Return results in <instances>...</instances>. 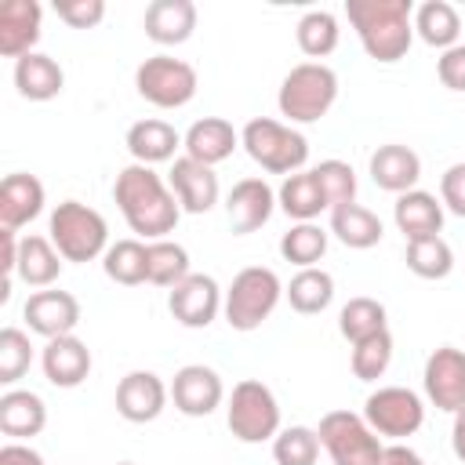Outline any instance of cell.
Here are the masks:
<instances>
[{
  "label": "cell",
  "mask_w": 465,
  "mask_h": 465,
  "mask_svg": "<svg viewBox=\"0 0 465 465\" xmlns=\"http://www.w3.org/2000/svg\"><path fill=\"white\" fill-rule=\"evenodd\" d=\"M436 76L447 91H465V44H454L436 58Z\"/></svg>",
  "instance_id": "45"
},
{
  "label": "cell",
  "mask_w": 465,
  "mask_h": 465,
  "mask_svg": "<svg viewBox=\"0 0 465 465\" xmlns=\"http://www.w3.org/2000/svg\"><path fill=\"white\" fill-rule=\"evenodd\" d=\"M134 91L156 109H182L196 94V69L174 54H153L134 69Z\"/></svg>",
  "instance_id": "9"
},
{
  "label": "cell",
  "mask_w": 465,
  "mask_h": 465,
  "mask_svg": "<svg viewBox=\"0 0 465 465\" xmlns=\"http://www.w3.org/2000/svg\"><path fill=\"white\" fill-rule=\"evenodd\" d=\"M414 33L429 44V47H454L461 36V18L447 0H425L421 7H414Z\"/></svg>",
  "instance_id": "33"
},
{
  "label": "cell",
  "mask_w": 465,
  "mask_h": 465,
  "mask_svg": "<svg viewBox=\"0 0 465 465\" xmlns=\"http://www.w3.org/2000/svg\"><path fill=\"white\" fill-rule=\"evenodd\" d=\"M47 240L65 262H94L109 251V225L94 207L62 200L47 218Z\"/></svg>",
  "instance_id": "4"
},
{
  "label": "cell",
  "mask_w": 465,
  "mask_h": 465,
  "mask_svg": "<svg viewBox=\"0 0 465 465\" xmlns=\"http://www.w3.org/2000/svg\"><path fill=\"white\" fill-rule=\"evenodd\" d=\"M185 276H189V251L174 240H153L149 243V283L178 287Z\"/></svg>",
  "instance_id": "38"
},
{
  "label": "cell",
  "mask_w": 465,
  "mask_h": 465,
  "mask_svg": "<svg viewBox=\"0 0 465 465\" xmlns=\"http://www.w3.org/2000/svg\"><path fill=\"white\" fill-rule=\"evenodd\" d=\"M116 465H134V461H116Z\"/></svg>",
  "instance_id": "49"
},
{
  "label": "cell",
  "mask_w": 465,
  "mask_h": 465,
  "mask_svg": "<svg viewBox=\"0 0 465 465\" xmlns=\"http://www.w3.org/2000/svg\"><path fill=\"white\" fill-rule=\"evenodd\" d=\"M327 229H320L316 222H298L280 236V254L298 269H312L327 254Z\"/></svg>",
  "instance_id": "35"
},
{
  "label": "cell",
  "mask_w": 465,
  "mask_h": 465,
  "mask_svg": "<svg viewBox=\"0 0 465 465\" xmlns=\"http://www.w3.org/2000/svg\"><path fill=\"white\" fill-rule=\"evenodd\" d=\"M167 400H171V389L153 371H131L116 385V414L124 421H131V425L156 421L163 414Z\"/></svg>",
  "instance_id": "15"
},
{
  "label": "cell",
  "mask_w": 465,
  "mask_h": 465,
  "mask_svg": "<svg viewBox=\"0 0 465 465\" xmlns=\"http://www.w3.org/2000/svg\"><path fill=\"white\" fill-rule=\"evenodd\" d=\"M54 15L69 29H94L105 18V0H54Z\"/></svg>",
  "instance_id": "43"
},
{
  "label": "cell",
  "mask_w": 465,
  "mask_h": 465,
  "mask_svg": "<svg viewBox=\"0 0 465 465\" xmlns=\"http://www.w3.org/2000/svg\"><path fill=\"white\" fill-rule=\"evenodd\" d=\"M392 363V334L381 331V334H371L363 341L352 345V356H349V367L360 381H378Z\"/></svg>",
  "instance_id": "39"
},
{
  "label": "cell",
  "mask_w": 465,
  "mask_h": 465,
  "mask_svg": "<svg viewBox=\"0 0 465 465\" xmlns=\"http://www.w3.org/2000/svg\"><path fill=\"white\" fill-rule=\"evenodd\" d=\"M276 207L294 218V222H312L320 218V211H331L327 207V196L320 189V178L316 171H298V174H287L283 185L276 189Z\"/></svg>",
  "instance_id": "29"
},
{
  "label": "cell",
  "mask_w": 465,
  "mask_h": 465,
  "mask_svg": "<svg viewBox=\"0 0 465 465\" xmlns=\"http://www.w3.org/2000/svg\"><path fill=\"white\" fill-rule=\"evenodd\" d=\"M113 200L127 222L131 232H138L142 240H167V232H174L182 207L171 193V185L145 163H127L116 182H113Z\"/></svg>",
  "instance_id": "1"
},
{
  "label": "cell",
  "mask_w": 465,
  "mask_h": 465,
  "mask_svg": "<svg viewBox=\"0 0 465 465\" xmlns=\"http://www.w3.org/2000/svg\"><path fill=\"white\" fill-rule=\"evenodd\" d=\"M236 145H240V134H236V127H232L229 120H222V116H203V120L189 124V131L182 134L185 156L196 160V163H207V167L229 160Z\"/></svg>",
  "instance_id": "22"
},
{
  "label": "cell",
  "mask_w": 465,
  "mask_h": 465,
  "mask_svg": "<svg viewBox=\"0 0 465 465\" xmlns=\"http://www.w3.org/2000/svg\"><path fill=\"white\" fill-rule=\"evenodd\" d=\"M392 222L407 236V243L411 240H425V236H440V229H443V203L432 193H425V189H411V193L396 196Z\"/></svg>",
  "instance_id": "25"
},
{
  "label": "cell",
  "mask_w": 465,
  "mask_h": 465,
  "mask_svg": "<svg viewBox=\"0 0 465 465\" xmlns=\"http://www.w3.org/2000/svg\"><path fill=\"white\" fill-rule=\"evenodd\" d=\"M316 436L334 465H378L385 450L381 436L367 425V418L352 411H327L320 418Z\"/></svg>",
  "instance_id": "8"
},
{
  "label": "cell",
  "mask_w": 465,
  "mask_h": 465,
  "mask_svg": "<svg viewBox=\"0 0 465 465\" xmlns=\"http://www.w3.org/2000/svg\"><path fill=\"white\" fill-rule=\"evenodd\" d=\"M331 232L352 247V251H367V247H378L385 229H381V218L371 211V207H360V203H345L338 211H331Z\"/></svg>",
  "instance_id": "30"
},
{
  "label": "cell",
  "mask_w": 465,
  "mask_h": 465,
  "mask_svg": "<svg viewBox=\"0 0 465 465\" xmlns=\"http://www.w3.org/2000/svg\"><path fill=\"white\" fill-rule=\"evenodd\" d=\"M0 465H44V458H40L29 443L11 440V443H4V447H0Z\"/></svg>",
  "instance_id": "46"
},
{
  "label": "cell",
  "mask_w": 465,
  "mask_h": 465,
  "mask_svg": "<svg viewBox=\"0 0 465 465\" xmlns=\"http://www.w3.org/2000/svg\"><path fill=\"white\" fill-rule=\"evenodd\" d=\"M102 269L113 283H124V287L149 283V243H142V240L109 243V251L102 254Z\"/></svg>",
  "instance_id": "32"
},
{
  "label": "cell",
  "mask_w": 465,
  "mask_h": 465,
  "mask_svg": "<svg viewBox=\"0 0 465 465\" xmlns=\"http://www.w3.org/2000/svg\"><path fill=\"white\" fill-rule=\"evenodd\" d=\"M22 316L29 323L33 334L40 338H65L76 331L80 323V302L69 294V291H58V287H44V291H33L22 305Z\"/></svg>",
  "instance_id": "13"
},
{
  "label": "cell",
  "mask_w": 465,
  "mask_h": 465,
  "mask_svg": "<svg viewBox=\"0 0 465 465\" xmlns=\"http://www.w3.org/2000/svg\"><path fill=\"white\" fill-rule=\"evenodd\" d=\"M222 305H225V294H222L218 280L207 276V272H189V276H185L178 287H171V294H167L171 316H174L182 327H189V331L211 327V323L218 320Z\"/></svg>",
  "instance_id": "11"
},
{
  "label": "cell",
  "mask_w": 465,
  "mask_h": 465,
  "mask_svg": "<svg viewBox=\"0 0 465 465\" xmlns=\"http://www.w3.org/2000/svg\"><path fill=\"white\" fill-rule=\"evenodd\" d=\"M15 87L29 102H51L65 87V73H62V65L51 54L33 51V54H22L15 62Z\"/></svg>",
  "instance_id": "27"
},
{
  "label": "cell",
  "mask_w": 465,
  "mask_h": 465,
  "mask_svg": "<svg viewBox=\"0 0 465 465\" xmlns=\"http://www.w3.org/2000/svg\"><path fill=\"white\" fill-rule=\"evenodd\" d=\"M294 36H298L302 54H309V58L320 62V58H327L338 47L341 29H338V18L331 11H305L298 18V25H294Z\"/></svg>",
  "instance_id": "36"
},
{
  "label": "cell",
  "mask_w": 465,
  "mask_h": 465,
  "mask_svg": "<svg viewBox=\"0 0 465 465\" xmlns=\"http://www.w3.org/2000/svg\"><path fill=\"white\" fill-rule=\"evenodd\" d=\"M280 298H283L280 276L272 269H265V265H247V269H240L232 276V283L225 291V305H222L225 323L232 331H243V334L258 331L272 316Z\"/></svg>",
  "instance_id": "6"
},
{
  "label": "cell",
  "mask_w": 465,
  "mask_h": 465,
  "mask_svg": "<svg viewBox=\"0 0 465 465\" xmlns=\"http://www.w3.org/2000/svg\"><path fill=\"white\" fill-rule=\"evenodd\" d=\"M62 254L54 251V243L47 240V236H22V243H18V265H15V276L22 280V283H29V287H36V291H44V287H51L58 276H62Z\"/></svg>",
  "instance_id": "28"
},
{
  "label": "cell",
  "mask_w": 465,
  "mask_h": 465,
  "mask_svg": "<svg viewBox=\"0 0 465 465\" xmlns=\"http://www.w3.org/2000/svg\"><path fill=\"white\" fill-rule=\"evenodd\" d=\"M421 385L436 411L458 414L465 407V349H454V345L432 349L421 371Z\"/></svg>",
  "instance_id": "12"
},
{
  "label": "cell",
  "mask_w": 465,
  "mask_h": 465,
  "mask_svg": "<svg viewBox=\"0 0 465 465\" xmlns=\"http://www.w3.org/2000/svg\"><path fill=\"white\" fill-rule=\"evenodd\" d=\"M407 269L421 280H447L454 269V251L443 236H425L407 243Z\"/></svg>",
  "instance_id": "37"
},
{
  "label": "cell",
  "mask_w": 465,
  "mask_h": 465,
  "mask_svg": "<svg viewBox=\"0 0 465 465\" xmlns=\"http://www.w3.org/2000/svg\"><path fill=\"white\" fill-rule=\"evenodd\" d=\"M283 298L291 302L294 312L316 316V312H323V309L334 302V276H331L327 269H320V265L298 269V272L291 276V283L283 287Z\"/></svg>",
  "instance_id": "31"
},
{
  "label": "cell",
  "mask_w": 465,
  "mask_h": 465,
  "mask_svg": "<svg viewBox=\"0 0 465 465\" xmlns=\"http://www.w3.org/2000/svg\"><path fill=\"white\" fill-rule=\"evenodd\" d=\"M127 153L134 156V163H145V167H153V163H174L178 156V149H182V134L167 124V120H156V116H145V120H138V124H131L127 127Z\"/></svg>",
  "instance_id": "24"
},
{
  "label": "cell",
  "mask_w": 465,
  "mask_h": 465,
  "mask_svg": "<svg viewBox=\"0 0 465 465\" xmlns=\"http://www.w3.org/2000/svg\"><path fill=\"white\" fill-rule=\"evenodd\" d=\"M272 458H276V465H316V458H320L316 429H309V425L280 429L272 440Z\"/></svg>",
  "instance_id": "40"
},
{
  "label": "cell",
  "mask_w": 465,
  "mask_h": 465,
  "mask_svg": "<svg viewBox=\"0 0 465 465\" xmlns=\"http://www.w3.org/2000/svg\"><path fill=\"white\" fill-rule=\"evenodd\" d=\"M40 367H44V378L58 389H76L87 374H91V349L87 341H80L76 334H65V338H51L40 352Z\"/></svg>",
  "instance_id": "20"
},
{
  "label": "cell",
  "mask_w": 465,
  "mask_h": 465,
  "mask_svg": "<svg viewBox=\"0 0 465 465\" xmlns=\"http://www.w3.org/2000/svg\"><path fill=\"white\" fill-rule=\"evenodd\" d=\"M44 211V182L36 174L15 171L0 182V229H22Z\"/></svg>",
  "instance_id": "21"
},
{
  "label": "cell",
  "mask_w": 465,
  "mask_h": 465,
  "mask_svg": "<svg viewBox=\"0 0 465 465\" xmlns=\"http://www.w3.org/2000/svg\"><path fill=\"white\" fill-rule=\"evenodd\" d=\"M171 400H174V407H178L185 418H207L214 407H222L225 385H222V378H218L214 367L185 363V367L174 371Z\"/></svg>",
  "instance_id": "14"
},
{
  "label": "cell",
  "mask_w": 465,
  "mask_h": 465,
  "mask_svg": "<svg viewBox=\"0 0 465 465\" xmlns=\"http://www.w3.org/2000/svg\"><path fill=\"white\" fill-rule=\"evenodd\" d=\"M363 418L378 436L389 440H403L414 436L425 421V403L414 389L407 385H378L367 400H363Z\"/></svg>",
  "instance_id": "10"
},
{
  "label": "cell",
  "mask_w": 465,
  "mask_h": 465,
  "mask_svg": "<svg viewBox=\"0 0 465 465\" xmlns=\"http://www.w3.org/2000/svg\"><path fill=\"white\" fill-rule=\"evenodd\" d=\"M40 22H44V7L36 0H4L0 4V54L15 62L22 54H33L40 40Z\"/></svg>",
  "instance_id": "18"
},
{
  "label": "cell",
  "mask_w": 465,
  "mask_h": 465,
  "mask_svg": "<svg viewBox=\"0 0 465 465\" xmlns=\"http://www.w3.org/2000/svg\"><path fill=\"white\" fill-rule=\"evenodd\" d=\"M240 145L243 153L269 174H298L305 171L309 160V142L302 131H294L291 124H280L272 116H254L243 124L240 131Z\"/></svg>",
  "instance_id": "3"
},
{
  "label": "cell",
  "mask_w": 465,
  "mask_h": 465,
  "mask_svg": "<svg viewBox=\"0 0 465 465\" xmlns=\"http://www.w3.org/2000/svg\"><path fill=\"white\" fill-rule=\"evenodd\" d=\"M440 203L450 214L465 218V160L461 163H450L443 171V178H440Z\"/></svg>",
  "instance_id": "44"
},
{
  "label": "cell",
  "mask_w": 465,
  "mask_h": 465,
  "mask_svg": "<svg viewBox=\"0 0 465 465\" xmlns=\"http://www.w3.org/2000/svg\"><path fill=\"white\" fill-rule=\"evenodd\" d=\"M367 171H371V182H374L378 189L403 196V193H411V189L418 185V178H421V156H418L411 145L389 142V145H378V149L371 153Z\"/></svg>",
  "instance_id": "19"
},
{
  "label": "cell",
  "mask_w": 465,
  "mask_h": 465,
  "mask_svg": "<svg viewBox=\"0 0 465 465\" xmlns=\"http://www.w3.org/2000/svg\"><path fill=\"white\" fill-rule=\"evenodd\" d=\"M450 450L458 461H465V407L454 414V425H450Z\"/></svg>",
  "instance_id": "48"
},
{
  "label": "cell",
  "mask_w": 465,
  "mask_h": 465,
  "mask_svg": "<svg viewBox=\"0 0 465 465\" xmlns=\"http://www.w3.org/2000/svg\"><path fill=\"white\" fill-rule=\"evenodd\" d=\"M167 185H171L178 207L189 211V214H207V211L218 203V193H222L214 167L196 163V160H189V156H178V160L171 163Z\"/></svg>",
  "instance_id": "17"
},
{
  "label": "cell",
  "mask_w": 465,
  "mask_h": 465,
  "mask_svg": "<svg viewBox=\"0 0 465 465\" xmlns=\"http://www.w3.org/2000/svg\"><path fill=\"white\" fill-rule=\"evenodd\" d=\"M385 320H389L385 305H381L378 298L360 294V298H349V302L341 305V312H338V331H341V338H345L349 345H356V341H363V338H371V334L389 331Z\"/></svg>",
  "instance_id": "34"
},
{
  "label": "cell",
  "mask_w": 465,
  "mask_h": 465,
  "mask_svg": "<svg viewBox=\"0 0 465 465\" xmlns=\"http://www.w3.org/2000/svg\"><path fill=\"white\" fill-rule=\"evenodd\" d=\"M312 171L320 178V189H323L331 211H338L345 203H356V171L345 160H323Z\"/></svg>",
  "instance_id": "41"
},
{
  "label": "cell",
  "mask_w": 465,
  "mask_h": 465,
  "mask_svg": "<svg viewBox=\"0 0 465 465\" xmlns=\"http://www.w3.org/2000/svg\"><path fill=\"white\" fill-rule=\"evenodd\" d=\"M378 465H425V458H421L418 450H411V447H403V443H389V447L381 450V458H378Z\"/></svg>",
  "instance_id": "47"
},
{
  "label": "cell",
  "mask_w": 465,
  "mask_h": 465,
  "mask_svg": "<svg viewBox=\"0 0 465 465\" xmlns=\"http://www.w3.org/2000/svg\"><path fill=\"white\" fill-rule=\"evenodd\" d=\"M145 36L160 47H178L196 29V4L193 0H153L145 7Z\"/></svg>",
  "instance_id": "23"
},
{
  "label": "cell",
  "mask_w": 465,
  "mask_h": 465,
  "mask_svg": "<svg viewBox=\"0 0 465 465\" xmlns=\"http://www.w3.org/2000/svg\"><path fill=\"white\" fill-rule=\"evenodd\" d=\"M33 363V341L18 327L0 331V385H15Z\"/></svg>",
  "instance_id": "42"
},
{
  "label": "cell",
  "mask_w": 465,
  "mask_h": 465,
  "mask_svg": "<svg viewBox=\"0 0 465 465\" xmlns=\"http://www.w3.org/2000/svg\"><path fill=\"white\" fill-rule=\"evenodd\" d=\"M225 421L240 443H265L276 440L280 432V403L265 381L243 378L232 385V396L225 403Z\"/></svg>",
  "instance_id": "7"
},
{
  "label": "cell",
  "mask_w": 465,
  "mask_h": 465,
  "mask_svg": "<svg viewBox=\"0 0 465 465\" xmlns=\"http://www.w3.org/2000/svg\"><path fill=\"white\" fill-rule=\"evenodd\" d=\"M349 25L356 29L363 51L374 62H400L414 40V4L411 0H349Z\"/></svg>",
  "instance_id": "2"
},
{
  "label": "cell",
  "mask_w": 465,
  "mask_h": 465,
  "mask_svg": "<svg viewBox=\"0 0 465 465\" xmlns=\"http://www.w3.org/2000/svg\"><path fill=\"white\" fill-rule=\"evenodd\" d=\"M276 211V193L265 178H240L225 196V218L236 236L262 229Z\"/></svg>",
  "instance_id": "16"
},
{
  "label": "cell",
  "mask_w": 465,
  "mask_h": 465,
  "mask_svg": "<svg viewBox=\"0 0 465 465\" xmlns=\"http://www.w3.org/2000/svg\"><path fill=\"white\" fill-rule=\"evenodd\" d=\"M338 102V73L323 62H298L276 94L280 116H287L291 124H316L320 116L331 113V105Z\"/></svg>",
  "instance_id": "5"
},
{
  "label": "cell",
  "mask_w": 465,
  "mask_h": 465,
  "mask_svg": "<svg viewBox=\"0 0 465 465\" xmlns=\"http://www.w3.org/2000/svg\"><path fill=\"white\" fill-rule=\"evenodd\" d=\"M47 425V407L36 392L29 389H7L0 396V432L11 440H33Z\"/></svg>",
  "instance_id": "26"
}]
</instances>
